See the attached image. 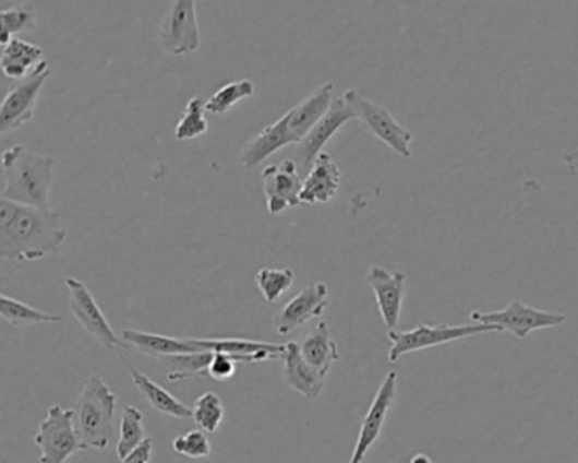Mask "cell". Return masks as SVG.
<instances>
[{"label":"cell","mask_w":578,"mask_h":463,"mask_svg":"<svg viewBox=\"0 0 578 463\" xmlns=\"http://www.w3.org/2000/svg\"><path fill=\"white\" fill-rule=\"evenodd\" d=\"M195 0H173L158 29V43L173 57L194 54L201 48Z\"/></svg>","instance_id":"9c48e42d"},{"label":"cell","mask_w":578,"mask_h":463,"mask_svg":"<svg viewBox=\"0 0 578 463\" xmlns=\"http://www.w3.org/2000/svg\"><path fill=\"white\" fill-rule=\"evenodd\" d=\"M131 379H133L134 385L137 391L142 392L143 397L148 401L149 406L158 413L167 414L171 418L179 419H191L192 409L191 407L183 404L180 399L176 395L170 394L167 389L161 388L160 384H156L155 380L149 379L143 372H137L136 369L130 367Z\"/></svg>","instance_id":"603a6c76"},{"label":"cell","mask_w":578,"mask_h":463,"mask_svg":"<svg viewBox=\"0 0 578 463\" xmlns=\"http://www.w3.org/2000/svg\"><path fill=\"white\" fill-rule=\"evenodd\" d=\"M365 281L372 287L373 296L377 300L378 312L387 330H397L400 314H402L404 297H406V275L402 272L390 274L382 266H372Z\"/></svg>","instance_id":"9a60e30c"},{"label":"cell","mask_w":578,"mask_h":463,"mask_svg":"<svg viewBox=\"0 0 578 463\" xmlns=\"http://www.w3.org/2000/svg\"><path fill=\"white\" fill-rule=\"evenodd\" d=\"M341 187V170L327 152L321 153L302 183V204H327Z\"/></svg>","instance_id":"d6986e66"},{"label":"cell","mask_w":578,"mask_h":463,"mask_svg":"<svg viewBox=\"0 0 578 463\" xmlns=\"http://www.w3.org/2000/svg\"><path fill=\"white\" fill-rule=\"evenodd\" d=\"M207 435L209 434L202 431V429H192V431L180 435L171 443L173 452L182 456H189V459H207L213 452Z\"/></svg>","instance_id":"d6a6232c"},{"label":"cell","mask_w":578,"mask_h":463,"mask_svg":"<svg viewBox=\"0 0 578 463\" xmlns=\"http://www.w3.org/2000/svg\"><path fill=\"white\" fill-rule=\"evenodd\" d=\"M146 440V429L143 426V413L134 406L122 409L121 429H119L118 452L119 460L130 455Z\"/></svg>","instance_id":"4316f807"},{"label":"cell","mask_w":578,"mask_h":463,"mask_svg":"<svg viewBox=\"0 0 578 463\" xmlns=\"http://www.w3.org/2000/svg\"><path fill=\"white\" fill-rule=\"evenodd\" d=\"M284 369L282 377L284 382L292 389L297 394H301L302 397L308 401H316L320 397L321 392L324 391L326 385V377L321 376L301 354V346L299 343L289 342L286 343V352H284L282 358Z\"/></svg>","instance_id":"e0dca14e"},{"label":"cell","mask_w":578,"mask_h":463,"mask_svg":"<svg viewBox=\"0 0 578 463\" xmlns=\"http://www.w3.org/2000/svg\"><path fill=\"white\" fill-rule=\"evenodd\" d=\"M65 239L57 211L0 199V259L38 262L58 253Z\"/></svg>","instance_id":"6da1fadb"},{"label":"cell","mask_w":578,"mask_h":463,"mask_svg":"<svg viewBox=\"0 0 578 463\" xmlns=\"http://www.w3.org/2000/svg\"><path fill=\"white\" fill-rule=\"evenodd\" d=\"M237 360H232L229 355L226 354H214L210 358L209 373L210 379L219 380V382H225V380L231 379L237 373Z\"/></svg>","instance_id":"836d02e7"},{"label":"cell","mask_w":578,"mask_h":463,"mask_svg":"<svg viewBox=\"0 0 578 463\" xmlns=\"http://www.w3.org/2000/svg\"><path fill=\"white\" fill-rule=\"evenodd\" d=\"M121 336L128 346H134L137 352L149 355L156 360L161 357H170V355L206 352V349L195 346L189 339H171V336H164V334L146 333V331L137 330H124Z\"/></svg>","instance_id":"44dd1931"},{"label":"cell","mask_w":578,"mask_h":463,"mask_svg":"<svg viewBox=\"0 0 578 463\" xmlns=\"http://www.w3.org/2000/svg\"><path fill=\"white\" fill-rule=\"evenodd\" d=\"M473 323L494 324L503 331L513 334L518 340L528 339L529 334L538 330L556 328L567 321L565 314L559 312L544 311V309L531 308L521 300H510L503 311L470 312Z\"/></svg>","instance_id":"52a82bcc"},{"label":"cell","mask_w":578,"mask_h":463,"mask_svg":"<svg viewBox=\"0 0 578 463\" xmlns=\"http://www.w3.org/2000/svg\"><path fill=\"white\" fill-rule=\"evenodd\" d=\"M206 103L201 97H192L186 103L182 116L176 126L177 141H191L206 134L209 130V122L206 119Z\"/></svg>","instance_id":"f546056e"},{"label":"cell","mask_w":578,"mask_h":463,"mask_svg":"<svg viewBox=\"0 0 578 463\" xmlns=\"http://www.w3.org/2000/svg\"><path fill=\"white\" fill-rule=\"evenodd\" d=\"M198 348L226 354L232 360L241 364H256V361L280 360L286 345L280 343L256 342L248 339H189Z\"/></svg>","instance_id":"2e32d148"},{"label":"cell","mask_w":578,"mask_h":463,"mask_svg":"<svg viewBox=\"0 0 578 463\" xmlns=\"http://www.w3.org/2000/svg\"><path fill=\"white\" fill-rule=\"evenodd\" d=\"M225 414V404H222L221 397L214 392L202 394L192 407V419H194L195 425L209 435L216 434L219 429Z\"/></svg>","instance_id":"4dcf8cb0"},{"label":"cell","mask_w":578,"mask_h":463,"mask_svg":"<svg viewBox=\"0 0 578 463\" xmlns=\"http://www.w3.org/2000/svg\"><path fill=\"white\" fill-rule=\"evenodd\" d=\"M299 346H301L302 357L324 377L332 372L333 365L341 358L326 321H320L314 330L309 331Z\"/></svg>","instance_id":"7402d4cb"},{"label":"cell","mask_w":578,"mask_h":463,"mask_svg":"<svg viewBox=\"0 0 578 463\" xmlns=\"http://www.w3.org/2000/svg\"><path fill=\"white\" fill-rule=\"evenodd\" d=\"M43 57L45 54L39 46L20 38H12L2 50L0 69L8 79L23 80L26 79L29 70L36 69L41 61H45Z\"/></svg>","instance_id":"cb8c5ba5"},{"label":"cell","mask_w":578,"mask_h":463,"mask_svg":"<svg viewBox=\"0 0 578 463\" xmlns=\"http://www.w3.org/2000/svg\"><path fill=\"white\" fill-rule=\"evenodd\" d=\"M153 441L146 438L130 455L124 456L119 463H152Z\"/></svg>","instance_id":"e575fe53"},{"label":"cell","mask_w":578,"mask_h":463,"mask_svg":"<svg viewBox=\"0 0 578 463\" xmlns=\"http://www.w3.org/2000/svg\"><path fill=\"white\" fill-rule=\"evenodd\" d=\"M327 299H329V289L324 282L309 284L274 316L275 331L286 336L304 327L312 318L323 314Z\"/></svg>","instance_id":"5bb4252c"},{"label":"cell","mask_w":578,"mask_h":463,"mask_svg":"<svg viewBox=\"0 0 578 463\" xmlns=\"http://www.w3.org/2000/svg\"><path fill=\"white\" fill-rule=\"evenodd\" d=\"M397 380H399V373L397 372H388L385 376L384 382H382L377 394L373 397L372 404H370L369 411H366L365 418H363L362 426H360L350 463L365 462L370 450L375 447L378 438H381L382 429H384L385 422L388 418V413H390L394 403H396Z\"/></svg>","instance_id":"7c38bea8"},{"label":"cell","mask_w":578,"mask_h":463,"mask_svg":"<svg viewBox=\"0 0 578 463\" xmlns=\"http://www.w3.org/2000/svg\"><path fill=\"white\" fill-rule=\"evenodd\" d=\"M255 84L252 80H238V82H231V84L222 85L219 91L214 92L206 103L207 112L214 116H222L228 112L229 109L237 106L241 100L248 99L255 94Z\"/></svg>","instance_id":"f1b7e54d"},{"label":"cell","mask_w":578,"mask_h":463,"mask_svg":"<svg viewBox=\"0 0 578 463\" xmlns=\"http://www.w3.org/2000/svg\"><path fill=\"white\" fill-rule=\"evenodd\" d=\"M213 352H195V354L170 355L158 358L168 370L170 382H183L189 379H207Z\"/></svg>","instance_id":"d4e9b609"},{"label":"cell","mask_w":578,"mask_h":463,"mask_svg":"<svg viewBox=\"0 0 578 463\" xmlns=\"http://www.w3.org/2000/svg\"><path fill=\"white\" fill-rule=\"evenodd\" d=\"M4 190L2 199L15 204L50 210L51 183L55 177V158L31 152L23 145L8 149L2 155Z\"/></svg>","instance_id":"7a4b0ae2"},{"label":"cell","mask_w":578,"mask_h":463,"mask_svg":"<svg viewBox=\"0 0 578 463\" xmlns=\"http://www.w3.org/2000/svg\"><path fill=\"white\" fill-rule=\"evenodd\" d=\"M335 97V84L326 82V84L312 92L311 95H308L302 103L287 110L290 130H292L293 136L297 138V143H301L308 136L309 131L326 116Z\"/></svg>","instance_id":"ffe728a7"},{"label":"cell","mask_w":578,"mask_h":463,"mask_svg":"<svg viewBox=\"0 0 578 463\" xmlns=\"http://www.w3.org/2000/svg\"><path fill=\"white\" fill-rule=\"evenodd\" d=\"M36 29V9L33 4H21L5 9L0 14V43L8 45L15 35Z\"/></svg>","instance_id":"83f0119b"},{"label":"cell","mask_w":578,"mask_h":463,"mask_svg":"<svg viewBox=\"0 0 578 463\" xmlns=\"http://www.w3.org/2000/svg\"><path fill=\"white\" fill-rule=\"evenodd\" d=\"M353 119L357 118H354V112L348 106L345 97H335L326 116L309 131L308 136L301 143H297L299 146H297L296 153H293V159H296L297 167H299V171L302 175L309 174L317 156L323 153L324 146L332 141V138L341 128H345Z\"/></svg>","instance_id":"8fae6325"},{"label":"cell","mask_w":578,"mask_h":463,"mask_svg":"<svg viewBox=\"0 0 578 463\" xmlns=\"http://www.w3.org/2000/svg\"><path fill=\"white\" fill-rule=\"evenodd\" d=\"M289 145H297V138L290 130L289 116H282L274 124L267 126L252 140H248L241 150L240 162L244 168L258 167L262 162L270 158L278 150Z\"/></svg>","instance_id":"ac0fdd59"},{"label":"cell","mask_w":578,"mask_h":463,"mask_svg":"<svg viewBox=\"0 0 578 463\" xmlns=\"http://www.w3.org/2000/svg\"><path fill=\"white\" fill-rule=\"evenodd\" d=\"M116 395L103 377L85 379L73 404V419L85 450H104L115 438Z\"/></svg>","instance_id":"3957f363"},{"label":"cell","mask_w":578,"mask_h":463,"mask_svg":"<svg viewBox=\"0 0 578 463\" xmlns=\"http://www.w3.org/2000/svg\"><path fill=\"white\" fill-rule=\"evenodd\" d=\"M0 314L8 321L11 327H29V324H46V323H61L63 316L50 314V312L41 311V309L33 308L26 305L23 300L14 299V297H0Z\"/></svg>","instance_id":"484cf974"},{"label":"cell","mask_w":578,"mask_h":463,"mask_svg":"<svg viewBox=\"0 0 578 463\" xmlns=\"http://www.w3.org/2000/svg\"><path fill=\"white\" fill-rule=\"evenodd\" d=\"M342 97L353 110L354 118L358 121H362L373 136L381 140L385 146H388L402 158H411V145L412 141H414L412 131L404 128L381 104L373 103L372 99H369V97L358 91H353V88L345 92Z\"/></svg>","instance_id":"5b68a950"},{"label":"cell","mask_w":578,"mask_h":463,"mask_svg":"<svg viewBox=\"0 0 578 463\" xmlns=\"http://www.w3.org/2000/svg\"><path fill=\"white\" fill-rule=\"evenodd\" d=\"M296 281L292 269H262L256 274L260 294L267 302H275L290 289Z\"/></svg>","instance_id":"1f68e13d"},{"label":"cell","mask_w":578,"mask_h":463,"mask_svg":"<svg viewBox=\"0 0 578 463\" xmlns=\"http://www.w3.org/2000/svg\"><path fill=\"white\" fill-rule=\"evenodd\" d=\"M39 463H65L75 453L87 452L82 443L73 419V409L51 406L46 418L39 423L35 437Z\"/></svg>","instance_id":"8992f818"},{"label":"cell","mask_w":578,"mask_h":463,"mask_svg":"<svg viewBox=\"0 0 578 463\" xmlns=\"http://www.w3.org/2000/svg\"><path fill=\"white\" fill-rule=\"evenodd\" d=\"M67 290H69V302L72 314L76 321L96 339L104 348H124L130 346L116 333L115 328L109 323V319L104 314L103 309L97 305L96 297L92 296L87 285L75 277L65 278Z\"/></svg>","instance_id":"30bf717a"},{"label":"cell","mask_w":578,"mask_h":463,"mask_svg":"<svg viewBox=\"0 0 578 463\" xmlns=\"http://www.w3.org/2000/svg\"><path fill=\"white\" fill-rule=\"evenodd\" d=\"M501 333L494 324H426L421 323L408 331L388 330L387 336L390 342L388 349V361L397 364L404 355L414 354L421 349L433 348V346L448 345V343L460 342V340L472 339L477 334Z\"/></svg>","instance_id":"277c9868"},{"label":"cell","mask_w":578,"mask_h":463,"mask_svg":"<svg viewBox=\"0 0 578 463\" xmlns=\"http://www.w3.org/2000/svg\"><path fill=\"white\" fill-rule=\"evenodd\" d=\"M411 463H431L430 456L423 455V453H418V455L412 456Z\"/></svg>","instance_id":"d590c367"},{"label":"cell","mask_w":578,"mask_h":463,"mask_svg":"<svg viewBox=\"0 0 578 463\" xmlns=\"http://www.w3.org/2000/svg\"><path fill=\"white\" fill-rule=\"evenodd\" d=\"M50 75V63L41 61L26 79L20 80V84L8 92L4 103L0 106V133L20 130L33 119L39 94Z\"/></svg>","instance_id":"ba28073f"},{"label":"cell","mask_w":578,"mask_h":463,"mask_svg":"<svg viewBox=\"0 0 578 463\" xmlns=\"http://www.w3.org/2000/svg\"><path fill=\"white\" fill-rule=\"evenodd\" d=\"M263 194L267 199L268 213L280 216L284 211L302 204V183L296 159H284L278 165H268L262 171Z\"/></svg>","instance_id":"4fadbf2b"}]
</instances>
